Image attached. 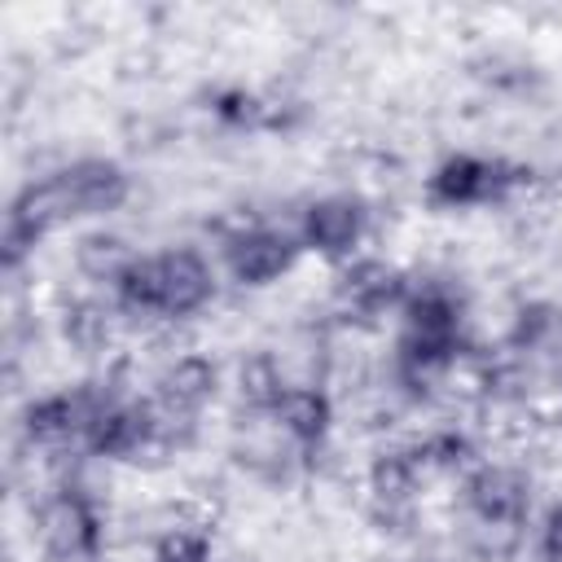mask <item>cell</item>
Returning a JSON list of instances; mask_svg holds the SVG:
<instances>
[{
	"instance_id": "obj_1",
	"label": "cell",
	"mask_w": 562,
	"mask_h": 562,
	"mask_svg": "<svg viewBox=\"0 0 562 562\" xmlns=\"http://www.w3.org/2000/svg\"><path fill=\"white\" fill-rule=\"evenodd\" d=\"M40 544H44V562H97L101 518L79 487H61L40 509Z\"/></svg>"
},
{
	"instance_id": "obj_2",
	"label": "cell",
	"mask_w": 562,
	"mask_h": 562,
	"mask_svg": "<svg viewBox=\"0 0 562 562\" xmlns=\"http://www.w3.org/2000/svg\"><path fill=\"white\" fill-rule=\"evenodd\" d=\"M53 180H57L66 220L70 215H105V211H119L123 198H127V176L114 162H101V158L75 162V167H66Z\"/></svg>"
},
{
	"instance_id": "obj_3",
	"label": "cell",
	"mask_w": 562,
	"mask_h": 562,
	"mask_svg": "<svg viewBox=\"0 0 562 562\" xmlns=\"http://www.w3.org/2000/svg\"><path fill=\"white\" fill-rule=\"evenodd\" d=\"M465 505L474 509V518H492V522H522L527 505H531V483L522 470L514 465H492L483 461L470 479H465Z\"/></svg>"
},
{
	"instance_id": "obj_4",
	"label": "cell",
	"mask_w": 562,
	"mask_h": 562,
	"mask_svg": "<svg viewBox=\"0 0 562 562\" xmlns=\"http://www.w3.org/2000/svg\"><path fill=\"white\" fill-rule=\"evenodd\" d=\"M522 180V171H509L501 162H483V158H452L435 171L430 193L448 206H470V202H487L501 198L505 189H514Z\"/></svg>"
},
{
	"instance_id": "obj_5",
	"label": "cell",
	"mask_w": 562,
	"mask_h": 562,
	"mask_svg": "<svg viewBox=\"0 0 562 562\" xmlns=\"http://www.w3.org/2000/svg\"><path fill=\"white\" fill-rule=\"evenodd\" d=\"M294 255H299L294 237H285L277 228H259L255 224L241 237H228V268L246 285H263V281L281 277L294 263Z\"/></svg>"
},
{
	"instance_id": "obj_6",
	"label": "cell",
	"mask_w": 562,
	"mask_h": 562,
	"mask_svg": "<svg viewBox=\"0 0 562 562\" xmlns=\"http://www.w3.org/2000/svg\"><path fill=\"white\" fill-rule=\"evenodd\" d=\"M404 299H408L404 277L395 268H386L382 259H360L338 281V303H342L347 316H378V312H386L391 303H404Z\"/></svg>"
},
{
	"instance_id": "obj_7",
	"label": "cell",
	"mask_w": 562,
	"mask_h": 562,
	"mask_svg": "<svg viewBox=\"0 0 562 562\" xmlns=\"http://www.w3.org/2000/svg\"><path fill=\"white\" fill-rule=\"evenodd\" d=\"M360 233H364V206L351 198H321L303 215V241L325 255L351 250L360 241Z\"/></svg>"
},
{
	"instance_id": "obj_8",
	"label": "cell",
	"mask_w": 562,
	"mask_h": 562,
	"mask_svg": "<svg viewBox=\"0 0 562 562\" xmlns=\"http://www.w3.org/2000/svg\"><path fill=\"white\" fill-rule=\"evenodd\" d=\"M162 259V316H189L211 299V268L193 250H167Z\"/></svg>"
},
{
	"instance_id": "obj_9",
	"label": "cell",
	"mask_w": 562,
	"mask_h": 562,
	"mask_svg": "<svg viewBox=\"0 0 562 562\" xmlns=\"http://www.w3.org/2000/svg\"><path fill=\"white\" fill-rule=\"evenodd\" d=\"M211 395H215V364L206 356H180L162 369L154 400H162L171 408H184V413H198Z\"/></svg>"
},
{
	"instance_id": "obj_10",
	"label": "cell",
	"mask_w": 562,
	"mask_h": 562,
	"mask_svg": "<svg viewBox=\"0 0 562 562\" xmlns=\"http://www.w3.org/2000/svg\"><path fill=\"white\" fill-rule=\"evenodd\" d=\"M422 457L417 448H391L378 452L369 465V501H386V505H413L417 479H422Z\"/></svg>"
},
{
	"instance_id": "obj_11",
	"label": "cell",
	"mask_w": 562,
	"mask_h": 562,
	"mask_svg": "<svg viewBox=\"0 0 562 562\" xmlns=\"http://www.w3.org/2000/svg\"><path fill=\"white\" fill-rule=\"evenodd\" d=\"M272 417L281 422V430H285L299 448H312V443H321L325 430H329V400H325V391H316V386H290Z\"/></svg>"
},
{
	"instance_id": "obj_12",
	"label": "cell",
	"mask_w": 562,
	"mask_h": 562,
	"mask_svg": "<svg viewBox=\"0 0 562 562\" xmlns=\"http://www.w3.org/2000/svg\"><path fill=\"white\" fill-rule=\"evenodd\" d=\"M509 347L518 356L562 360V307L558 303H527L509 329Z\"/></svg>"
},
{
	"instance_id": "obj_13",
	"label": "cell",
	"mask_w": 562,
	"mask_h": 562,
	"mask_svg": "<svg viewBox=\"0 0 562 562\" xmlns=\"http://www.w3.org/2000/svg\"><path fill=\"white\" fill-rule=\"evenodd\" d=\"M114 299L127 316H162V259H136L119 277Z\"/></svg>"
},
{
	"instance_id": "obj_14",
	"label": "cell",
	"mask_w": 562,
	"mask_h": 562,
	"mask_svg": "<svg viewBox=\"0 0 562 562\" xmlns=\"http://www.w3.org/2000/svg\"><path fill=\"white\" fill-rule=\"evenodd\" d=\"M61 334H66V342L75 351L97 356L110 342V334H114V312L105 303H97V299H75L61 312Z\"/></svg>"
},
{
	"instance_id": "obj_15",
	"label": "cell",
	"mask_w": 562,
	"mask_h": 562,
	"mask_svg": "<svg viewBox=\"0 0 562 562\" xmlns=\"http://www.w3.org/2000/svg\"><path fill=\"white\" fill-rule=\"evenodd\" d=\"M237 391H241V400H246L250 408H259V413H277V404L285 400L290 382H285L281 364H277L268 351H255V356H246L241 369H237Z\"/></svg>"
},
{
	"instance_id": "obj_16",
	"label": "cell",
	"mask_w": 562,
	"mask_h": 562,
	"mask_svg": "<svg viewBox=\"0 0 562 562\" xmlns=\"http://www.w3.org/2000/svg\"><path fill=\"white\" fill-rule=\"evenodd\" d=\"M75 263H79V272H83V277L119 285V277L136 263V255H132V250H127V241H123V237H114V233H88V237L75 246Z\"/></svg>"
},
{
	"instance_id": "obj_17",
	"label": "cell",
	"mask_w": 562,
	"mask_h": 562,
	"mask_svg": "<svg viewBox=\"0 0 562 562\" xmlns=\"http://www.w3.org/2000/svg\"><path fill=\"white\" fill-rule=\"evenodd\" d=\"M417 457H422L426 470H443V474H461V479H470L483 465L479 452H474V443L461 430H439V435L422 439L417 443Z\"/></svg>"
},
{
	"instance_id": "obj_18",
	"label": "cell",
	"mask_w": 562,
	"mask_h": 562,
	"mask_svg": "<svg viewBox=\"0 0 562 562\" xmlns=\"http://www.w3.org/2000/svg\"><path fill=\"white\" fill-rule=\"evenodd\" d=\"M527 531L522 522H492V518H474L470 531H465V544L470 553H479L483 562H509L518 549H522Z\"/></svg>"
},
{
	"instance_id": "obj_19",
	"label": "cell",
	"mask_w": 562,
	"mask_h": 562,
	"mask_svg": "<svg viewBox=\"0 0 562 562\" xmlns=\"http://www.w3.org/2000/svg\"><path fill=\"white\" fill-rule=\"evenodd\" d=\"M154 562H211V544H206V531H189V527H171L158 549H154Z\"/></svg>"
},
{
	"instance_id": "obj_20",
	"label": "cell",
	"mask_w": 562,
	"mask_h": 562,
	"mask_svg": "<svg viewBox=\"0 0 562 562\" xmlns=\"http://www.w3.org/2000/svg\"><path fill=\"white\" fill-rule=\"evenodd\" d=\"M540 558L544 562H562V505H553L544 527H540Z\"/></svg>"
},
{
	"instance_id": "obj_21",
	"label": "cell",
	"mask_w": 562,
	"mask_h": 562,
	"mask_svg": "<svg viewBox=\"0 0 562 562\" xmlns=\"http://www.w3.org/2000/svg\"><path fill=\"white\" fill-rule=\"evenodd\" d=\"M215 110H220L228 123H255V119H259V101L246 97V92H228V97H220Z\"/></svg>"
}]
</instances>
